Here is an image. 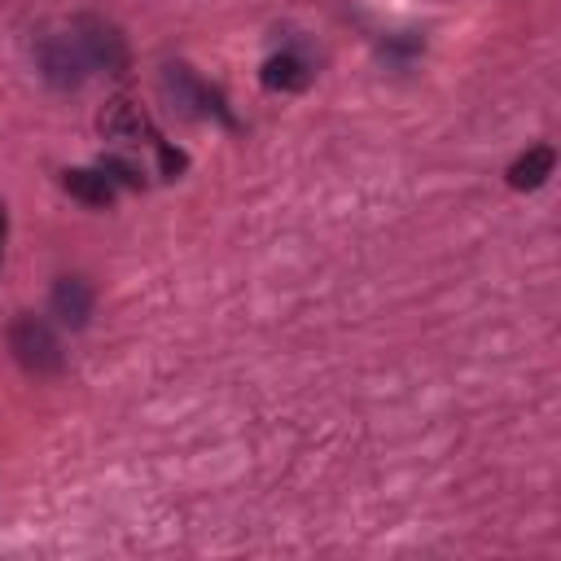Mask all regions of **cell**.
I'll use <instances>...</instances> for the list:
<instances>
[{
    "instance_id": "obj_3",
    "label": "cell",
    "mask_w": 561,
    "mask_h": 561,
    "mask_svg": "<svg viewBox=\"0 0 561 561\" xmlns=\"http://www.w3.org/2000/svg\"><path fill=\"white\" fill-rule=\"evenodd\" d=\"M39 66H44V79H48V83H57V88H79V83L88 79V70H92V66H88V57L79 53L75 35H61V39L44 44Z\"/></svg>"
},
{
    "instance_id": "obj_6",
    "label": "cell",
    "mask_w": 561,
    "mask_h": 561,
    "mask_svg": "<svg viewBox=\"0 0 561 561\" xmlns=\"http://www.w3.org/2000/svg\"><path fill=\"white\" fill-rule=\"evenodd\" d=\"M101 131H105L110 140L131 145V140L145 136V114H140L131 101H114V105H105V114H101Z\"/></svg>"
},
{
    "instance_id": "obj_9",
    "label": "cell",
    "mask_w": 561,
    "mask_h": 561,
    "mask_svg": "<svg viewBox=\"0 0 561 561\" xmlns=\"http://www.w3.org/2000/svg\"><path fill=\"white\" fill-rule=\"evenodd\" d=\"M4 232H9V215H4V202H0V259H4Z\"/></svg>"
},
{
    "instance_id": "obj_4",
    "label": "cell",
    "mask_w": 561,
    "mask_h": 561,
    "mask_svg": "<svg viewBox=\"0 0 561 561\" xmlns=\"http://www.w3.org/2000/svg\"><path fill=\"white\" fill-rule=\"evenodd\" d=\"M53 316H57L61 324H70V329H83L88 316H92V289H88V280L61 276V280L53 285Z\"/></svg>"
},
{
    "instance_id": "obj_1",
    "label": "cell",
    "mask_w": 561,
    "mask_h": 561,
    "mask_svg": "<svg viewBox=\"0 0 561 561\" xmlns=\"http://www.w3.org/2000/svg\"><path fill=\"white\" fill-rule=\"evenodd\" d=\"M9 346H13L18 364H22L26 373H35V377H48V373L61 368V346H57V337L48 333V324H39V320H31V316L9 329Z\"/></svg>"
},
{
    "instance_id": "obj_8",
    "label": "cell",
    "mask_w": 561,
    "mask_h": 561,
    "mask_svg": "<svg viewBox=\"0 0 561 561\" xmlns=\"http://www.w3.org/2000/svg\"><path fill=\"white\" fill-rule=\"evenodd\" d=\"M66 193H75L88 206H105L114 197V180L105 167L101 171H66Z\"/></svg>"
},
{
    "instance_id": "obj_2",
    "label": "cell",
    "mask_w": 561,
    "mask_h": 561,
    "mask_svg": "<svg viewBox=\"0 0 561 561\" xmlns=\"http://www.w3.org/2000/svg\"><path fill=\"white\" fill-rule=\"evenodd\" d=\"M75 44H79V53L88 57V66L92 70H118L123 61H127V53H123V39L114 35V26H105V22H96V18H79L75 22Z\"/></svg>"
},
{
    "instance_id": "obj_5",
    "label": "cell",
    "mask_w": 561,
    "mask_h": 561,
    "mask_svg": "<svg viewBox=\"0 0 561 561\" xmlns=\"http://www.w3.org/2000/svg\"><path fill=\"white\" fill-rule=\"evenodd\" d=\"M263 83H267V88H280V92H298V88L311 83V66H307V57H298V53H276V57H267V66H263Z\"/></svg>"
},
{
    "instance_id": "obj_7",
    "label": "cell",
    "mask_w": 561,
    "mask_h": 561,
    "mask_svg": "<svg viewBox=\"0 0 561 561\" xmlns=\"http://www.w3.org/2000/svg\"><path fill=\"white\" fill-rule=\"evenodd\" d=\"M548 175H552V149H548V145L526 149V153L508 167V184H513V188H526V193H530V188H539Z\"/></svg>"
}]
</instances>
